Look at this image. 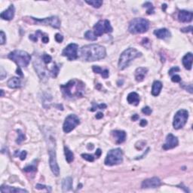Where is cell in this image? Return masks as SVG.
I'll return each instance as SVG.
<instances>
[{
    "instance_id": "1",
    "label": "cell",
    "mask_w": 193,
    "mask_h": 193,
    "mask_svg": "<svg viewBox=\"0 0 193 193\" xmlns=\"http://www.w3.org/2000/svg\"><path fill=\"white\" fill-rule=\"evenodd\" d=\"M106 55V48L100 44H87L80 50V57L85 61L91 62L102 60L105 58Z\"/></svg>"
},
{
    "instance_id": "2",
    "label": "cell",
    "mask_w": 193,
    "mask_h": 193,
    "mask_svg": "<svg viewBox=\"0 0 193 193\" xmlns=\"http://www.w3.org/2000/svg\"><path fill=\"white\" fill-rule=\"evenodd\" d=\"M63 95L68 99L81 98L84 96L85 84L79 79H71L67 84L60 85Z\"/></svg>"
},
{
    "instance_id": "3",
    "label": "cell",
    "mask_w": 193,
    "mask_h": 193,
    "mask_svg": "<svg viewBox=\"0 0 193 193\" xmlns=\"http://www.w3.org/2000/svg\"><path fill=\"white\" fill-rule=\"evenodd\" d=\"M142 56V53L134 48H127L121 54L118 60V69L120 70H125L129 66L134 59Z\"/></svg>"
},
{
    "instance_id": "4",
    "label": "cell",
    "mask_w": 193,
    "mask_h": 193,
    "mask_svg": "<svg viewBox=\"0 0 193 193\" xmlns=\"http://www.w3.org/2000/svg\"><path fill=\"white\" fill-rule=\"evenodd\" d=\"M10 60L14 61L17 65V67H27L29 65L31 60V56L24 51L15 50L8 55Z\"/></svg>"
},
{
    "instance_id": "5",
    "label": "cell",
    "mask_w": 193,
    "mask_h": 193,
    "mask_svg": "<svg viewBox=\"0 0 193 193\" xmlns=\"http://www.w3.org/2000/svg\"><path fill=\"white\" fill-rule=\"evenodd\" d=\"M149 28V22L146 19L137 17L131 21L128 27V30L132 34H140L147 32Z\"/></svg>"
},
{
    "instance_id": "6",
    "label": "cell",
    "mask_w": 193,
    "mask_h": 193,
    "mask_svg": "<svg viewBox=\"0 0 193 193\" xmlns=\"http://www.w3.org/2000/svg\"><path fill=\"white\" fill-rule=\"evenodd\" d=\"M123 161V152L119 148L113 149L107 153L104 163L107 166H114L120 164Z\"/></svg>"
},
{
    "instance_id": "7",
    "label": "cell",
    "mask_w": 193,
    "mask_h": 193,
    "mask_svg": "<svg viewBox=\"0 0 193 193\" xmlns=\"http://www.w3.org/2000/svg\"><path fill=\"white\" fill-rule=\"evenodd\" d=\"M48 155H49V164L51 171L56 176L60 174V168L57 161L56 150H55V140L51 145V142H48Z\"/></svg>"
},
{
    "instance_id": "8",
    "label": "cell",
    "mask_w": 193,
    "mask_h": 193,
    "mask_svg": "<svg viewBox=\"0 0 193 193\" xmlns=\"http://www.w3.org/2000/svg\"><path fill=\"white\" fill-rule=\"evenodd\" d=\"M189 118V112L186 109H179L175 114L174 121H173V126L176 130L181 129L184 127L187 122Z\"/></svg>"
},
{
    "instance_id": "9",
    "label": "cell",
    "mask_w": 193,
    "mask_h": 193,
    "mask_svg": "<svg viewBox=\"0 0 193 193\" xmlns=\"http://www.w3.org/2000/svg\"><path fill=\"white\" fill-rule=\"evenodd\" d=\"M113 29L110 22L108 20H101L94 26V33L96 36H101L105 33H112Z\"/></svg>"
},
{
    "instance_id": "10",
    "label": "cell",
    "mask_w": 193,
    "mask_h": 193,
    "mask_svg": "<svg viewBox=\"0 0 193 193\" xmlns=\"http://www.w3.org/2000/svg\"><path fill=\"white\" fill-rule=\"evenodd\" d=\"M80 124V119L76 115L71 114L65 118L63 125V130L65 133H68L75 128L77 125Z\"/></svg>"
},
{
    "instance_id": "11",
    "label": "cell",
    "mask_w": 193,
    "mask_h": 193,
    "mask_svg": "<svg viewBox=\"0 0 193 193\" xmlns=\"http://www.w3.org/2000/svg\"><path fill=\"white\" fill-rule=\"evenodd\" d=\"M29 18L33 21V23L36 24H43V25H49L51 27L56 29H58L60 27V21L58 17L57 16H52L50 17H46L43 19L35 18L33 17H30Z\"/></svg>"
},
{
    "instance_id": "12",
    "label": "cell",
    "mask_w": 193,
    "mask_h": 193,
    "mask_svg": "<svg viewBox=\"0 0 193 193\" xmlns=\"http://www.w3.org/2000/svg\"><path fill=\"white\" fill-rule=\"evenodd\" d=\"M78 49H79L78 44L75 43H71L63 50L62 55L66 57L70 61L76 60L78 58Z\"/></svg>"
},
{
    "instance_id": "13",
    "label": "cell",
    "mask_w": 193,
    "mask_h": 193,
    "mask_svg": "<svg viewBox=\"0 0 193 193\" xmlns=\"http://www.w3.org/2000/svg\"><path fill=\"white\" fill-rule=\"evenodd\" d=\"M161 185V181L157 176L149 178L143 180L141 185L143 189H150V188H157Z\"/></svg>"
},
{
    "instance_id": "14",
    "label": "cell",
    "mask_w": 193,
    "mask_h": 193,
    "mask_svg": "<svg viewBox=\"0 0 193 193\" xmlns=\"http://www.w3.org/2000/svg\"><path fill=\"white\" fill-rule=\"evenodd\" d=\"M178 144H179V140H178L177 137H175L172 133H169L166 137V142L163 145L162 148L164 150H168V149H174V148L176 147Z\"/></svg>"
},
{
    "instance_id": "15",
    "label": "cell",
    "mask_w": 193,
    "mask_h": 193,
    "mask_svg": "<svg viewBox=\"0 0 193 193\" xmlns=\"http://www.w3.org/2000/svg\"><path fill=\"white\" fill-rule=\"evenodd\" d=\"M192 12L182 10L178 14V20L182 23H189L192 21Z\"/></svg>"
},
{
    "instance_id": "16",
    "label": "cell",
    "mask_w": 193,
    "mask_h": 193,
    "mask_svg": "<svg viewBox=\"0 0 193 193\" xmlns=\"http://www.w3.org/2000/svg\"><path fill=\"white\" fill-rule=\"evenodd\" d=\"M14 13H15V9H14V5H10L9 9L2 11L0 14L1 18L6 21H11L14 18Z\"/></svg>"
},
{
    "instance_id": "17",
    "label": "cell",
    "mask_w": 193,
    "mask_h": 193,
    "mask_svg": "<svg viewBox=\"0 0 193 193\" xmlns=\"http://www.w3.org/2000/svg\"><path fill=\"white\" fill-rule=\"evenodd\" d=\"M148 72V69L145 67H139L135 71V79L138 82H142L145 79L146 75Z\"/></svg>"
},
{
    "instance_id": "18",
    "label": "cell",
    "mask_w": 193,
    "mask_h": 193,
    "mask_svg": "<svg viewBox=\"0 0 193 193\" xmlns=\"http://www.w3.org/2000/svg\"><path fill=\"white\" fill-rule=\"evenodd\" d=\"M154 35L157 38L160 39H168L171 36V32L166 28H161V29H156L154 31Z\"/></svg>"
},
{
    "instance_id": "19",
    "label": "cell",
    "mask_w": 193,
    "mask_h": 193,
    "mask_svg": "<svg viewBox=\"0 0 193 193\" xmlns=\"http://www.w3.org/2000/svg\"><path fill=\"white\" fill-rule=\"evenodd\" d=\"M117 144H121L126 140V133L124 131H114L112 132Z\"/></svg>"
},
{
    "instance_id": "20",
    "label": "cell",
    "mask_w": 193,
    "mask_h": 193,
    "mask_svg": "<svg viewBox=\"0 0 193 193\" xmlns=\"http://www.w3.org/2000/svg\"><path fill=\"white\" fill-rule=\"evenodd\" d=\"M140 96L136 92H131L127 97V100L128 103L133 105V106H138L140 103Z\"/></svg>"
},
{
    "instance_id": "21",
    "label": "cell",
    "mask_w": 193,
    "mask_h": 193,
    "mask_svg": "<svg viewBox=\"0 0 193 193\" xmlns=\"http://www.w3.org/2000/svg\"><path fill=\"white\" fill-rule=\"evenodd\" d=\"M192 59H193V56H192V54L191 52L187 53L183 57L182 62H183V66H184V67L186 69V70H190L192 69Z\"/></svg>"
},
{
    "instance_id": "22",
    "label": "cell",
    "mask_w": 193,
    "mask_h": 193,
    "mask_svg": "<svg viewBox=\"0 0 193 193\" xmlns=\"http://www.w3.org/2000/svg\"><path fill=\"white\" fill-rule=\"evenodd\" d=\"M1 192H9V193H17V192H28L26 189L20 188H15V187H11L9 186H5L2 185L1 186Z\"/></svg>"
},
{
    "instance_id": "23",
    "label": "cell",
    "mask_w": 193,
    "mask_h": 193,
    "mask_svg": "<svg viewBox=\"0 0 193 193\" xmlns=\"http://www.w3.org/2000/svg\"><path fill=\"white\" fill-rule=\"evenodd\" d=\"M72 189V179L71 176H67L62 181V189L63 192H68Z\"/></svg>"
},
{
    "instance_id": "24",
    "label": "cell",
    "mask_w": 193,
    "mask_h": 193,
    "mask_svg": "<svg viewBox=\"0 0 193 193\" xmlns=\"http://www.w3.org/2000/svg\"><path fill=\"white\" fill-rule=\"evenodd\" d=\"M162 83L160 81H155L152 84V94L155 97H157L160 94L161 89H162Z\"/></svg>"
},
{
    "instance_id": "25",
    "label": "cell",
    "mask_w": 193,
    "mask_h": 193,
    "mask_svg": "<svg viewBox=\"0 0 193 193\" xmlns=\"http://www.w3.org/2000/svg\"><path fill=\"white\" fill-rule=\"evenodd\" d=\"M7 85L10 88H21V82L19 78L12 77L8 81Z\"/></svg>"
},
{
    "instance_id": "26",
    "label": "cell",
    "mask_w": 193,
    "mask_h": 193,
    "mask_svg": "<svg viewBox=\"0 0 193 193\" xmlns=\"http://www.w3.org/2000/svg\"><path fill=\"white\" fill-rule=\"evenodd\" d=\"M92 70L95 73L100 74L103 79H107L108 77H109V71L107 70V69L102 70V68H100V67H98V66H93Z\"/></svg>"
},
{
    "instance_id": "27",
    "label": "cell",
    "mask_w": 193,
    "mask_h": 193,
    "mask_svg": "<svg viewBox=\"0 0 193 193\" xmlns=\"http://www.w3.org/2000/svg\"><path fill=\"white\" fill-rule=\"evenodd\" d=\"M64 154H65V157H66V161H67V163L70 164L71 162H72L74 161V154L72 151L69 149L68 147H67L65 146H64Z\"/></svg>"
},
{
    "instance_id": "28",
    "label": "cell",
    "mask_w": 193,
    "mask_h": 193,
    "mask_svg": "<svg viewBox=\"0 0 193 193\" xmlns=\"http://www.w3.org/2000/svg\"><path fill=\"white\" fill-rule=\"evenodd\" d=\"M85 2L88 5H91L95 9H99L103 5L102 0H91V1H85Z\"/></svg>"
},
{
    "instance_id": "29",
    "label": "cell",
    "mask_w": 193,
    "mask_h": 193,
    "mask_svg": "<svg viewBox=\"0 0 193 193\" xmlns=\"http://www.w3.org/2000/svg\"><path fill=\"white\" fill-rule=\"evenodd\" d=\"M143 7L147 8V14H154V6L153 5H152V3H151L150 2H146L143 5Z\"/></svg>"
},
{
    "instance_id": "30",
    "label": "cell",
    "mask_w": 193,
    "mask_h": 193,
    "mask_svg": "<svg viewBox=\"0 0 193 193\" xmlns=\"http://www.w3.org/2000/svg\"><path fill=\"white\" fill-rule=\"evenodd\" d=\"M58 72H59L58 66L55 63H54L53 66H52L51 69L50 70V74H51V75L53 77V78H56V77L57 76V75H58Z\"/></svg>"
},
{
    "instance_id": "31",
    "label": "cell",
    "mask_w": 193,
    "mask_h": 193,
    "mask_svg": "<svg viewBox=\"0 0 193 193\" xmlns=\"http://www.w3.org/2000/svg\"><path fill=\"white\" fill-rule=\"evenodd\" d=\"M85 38L86 39L89 40V41H96L97 40V36L94 35L92 31L88 30L85 33Z\"/></svg>"
},
{
    "instance_id": "32",
    "label": "cell",
    "mask_w": 193,
    "mask_h": 193,
    "mask_svg": "<svg viewBox=\"0 0 193 193\" xmlns=\"http://www.w3.org/2000/svg\"><path fill=\"white\" fill-rule=\"evenodd\" d=\"M107 107L105 103H101V104H97L95 103H93V106L91 108V109H89V110L91 112H94L96 111L97 109H105Z\"/></svg>"
},
{
    "instance_id": "33",
    "label": "cell",
    "mask_w": 193,
    "mask_h": 193,
    "mask_svg": "<svg viewBox=\"0 0 193 193\" xmlns=\"http://www.w3.org/2000/svg\"><path fill=\"white\" fill-rule=\"evenodd\" d=\"M24 171L27 173H35L37 171V168L35 164H32L30 165H28L24 168Z\"/></svg>"
},
{
    "instance_id": "34",
    "label": "cell",
    "mask_w": 193,
    "mask_h": 193,
    "mask_svg": "<svg viewBox=\"0 0 193 193\" xmlns=\"http://www.w3.org/2000/svg\"><path fill=\"white\" fill-rule=\"evenodd\" d=\"M17 134H18V137H17V140H16V143H17V144H21V143L25 140V135L21 131V130H17Z\"/></svg>"
},
{
    "instance_id": "35",
    "label": "cell",
    "mask_w": 193,
    "mask_h": 193,
    "mask_svg": "<svg viewBox=\"0 0 193 193\" xmlns=\"http://www.w3.org/2000/svg\"><path fill=\"white\" fill-rule=\"evenodd\" d=\"M42 62L44 64H48V63H50L52 61V57L49 55H47V54L44 53L42 56Z\"/></svg>"
},
{
    "instance_id": "36",
    "label": "cell",
    "mask_w": 193,
    "mask_h": 193,
    "mask_svg": "<svg viewBox=\"0 0 193 193\" xmlns=\"http://www.w3.org/2000/svg\"><path fill=\"white\" fill-rule=\"evenodd\" d=\"M82 159H84L85 160L90 161V162H93L95 159V157H94V156L91 155V154H82Z\"/></svg>"
},
{
    "instance_id": "37",
    "label": "cell",
    "mask_w": 193,
    "mask_h": 193,
    "mask_svg": "<svg viewBox=\"0 0 193 193\" xmlns=\"http://www.w3.org/2000/svg\"><path fill=\"white\" fill-rule=\"evenodd\" d=\"M41 33H42L41 31L38 30L35 35H29V39H31L32 41L36 42L38 41V37H39V35H40Z\"/></svg>"
},
{
    "instance_id": "38",
    "label": "cell",
    "mask_w": 193,
    "mask_h": 193,
    "mask_svg": "<svg viewBox=\"0 0 193 193\" xmlns=\"http://www.w3.org/2000/svg\"><path fill=\"white\" fill-rule=\"evenodd\" d=\"M36 189H46L48 192L51 191V189L50 186H44V185H42V184L36 185Z\"/></svg>"
},
{
    "instance_id": "39",
    "label": "cell",
    "mask_w": 193,
    "mask_h": 193,
    "mask_svg": "<svg viewBox=\"0 0 193 193\" xmlns=\"http://www.w3.org/2000/svg\"><path fill=\"white\" fill-rule=\"evenodd\" d=\"M19 155V157H20V159H21V160H24V159H26V157H27V152L26 151H22L21 152H19L18 150L16 151L15 152V155Z\"/></svg>"
},
{
    "instance_id": "40",
    "label": "cell",
    "mask_w": 193,
    "mask_h": 193,
    "mask_svg": "<svg viewBox=\"0 0 193 193\" xmlns=\"http://www.w3.org/2000/svg\"><path fill=\"white\" fill-rule=\"evenodd\" d=\"M152 109H151L150 107H149V106H145V107H143L142 109V113H143V114L147 115V116H149V115L152 113Z\"/></svg>"
},
{
    "instance_id": "41",
    "label": "cell",
    "mask_w": 193,
    "mask_h": 193,
    "mask_svg": "<svg viewBox=\"0 0 193 193\" xmlns=\"http://www.w3.org/2000/svg\"><path fill=\"white\" fill-rule=\"evenodd\" d=\"M180 86H181L182 88H183L186 89V90H187L190 94H192V84L188 85H186L185 84H182L180 85Z\"/></svg>"
},
{
    "instance_id": "42",
    "label": "cell",
    "mask_w": 193,
    "mask_h": 193,
    "mask_svg": "<svg viewBox=\"0 0 193 193\" xmlns=\"http://www.w3.org/2000/svg\"><path fill=\"white\" fill-rule=\"evenodd\" d=\"M171 81L173 82H175V83H177V82H181V77L179 76V75H173L172 78H171Z\"/></svg>"
},
{
    "instance_id": "43",
    "label": "cell",
    "mask_w": 193,
    "mask_h": 193,
    "mask_svg": "<svg viewBox=\"0 0 193 193\" xmlns=\"http://www.w3.org/2000/svg\"><path fill=\"white\" fill-rule=\"evenodd\" d=\"M55 40L59 43L62 42L63 40V36H62L61 34H60V33H57V34L55 35Z\"/></svg>"
},
{
    "instance_id": "44",
    "label": "cell",
    "mask_w": 193,
    "mask_h": 193,
    "mask_svg": "<svg viewBox=\"0 0 193 193\" xmlns=\"http://www.w3.org/2000/svg\"><path fill=\"white\" fill-rule=\"evenodd\" d=\"M180 30L183 33H191L192 31V26H189V27H184L182 28Z\"/></svg>"
},
{
    "instance_id": "45",
    "label": "cell",
    "mask_w": 193,
    "mask_h": 193,
    "mask_svg": "<svg viewBox=\"0 0 193 193\" xmlns=\"http://www.w3.org/2000/svg\"><path fill=\"white\" fill-rule=\"evenodd\" d=\"M6 42V36L3 31L1 30V44H4Z\"/></svg>"
},
{
    "instance_id": "46",
    "label": "cell",
    "mask_w": 193,
    "mask_h": 193,
    "mask_svg": "<svg viewBox=\"0 0 193 193\" xmlns=\"http://www.w3.org/2000/svg\"><path fill=\"white\" fill-rule=\"evenodd\" d=\"M179 70H179V68L178 67H174L169 70V72H168V73H169V75H172L173 73H174V72H179Z\"/></svg>"
},
{
    "instance_id": "47",
    "label": "cell",
    "mask_w": 193,
    "mask_h": 193,
    "mask_svg": "<svg viewBox=\"0 0 193 193\" xmlns=\"http://www.w3.org/2000/svg\"><path fill=\"white\" fill-rule=\"evenodd\" d=\"M42 42L48 43V41H49V38H48V36H44L42 37Z\"/></svg>"
},
{
    "instance_id": "48",
    "label": "cell",
    "mask_w": 193,
    "mask_h": 193,
    "mask_svg": "<svg viewBox=\"0 0 193 193\" xmlns=\"http://www.w3.org/2000/svg\"><path fill=\"white\" fill-rule=\"evenodd\" d=\"M147 124H148V122H147V121L146 119L141 120L140 122V125L141 127H145L146 125H147Z\"/></svg>"
},
{
    "instance_id": "49",
    "label": "cell",
    "mask_w": 193,
    "mask_h": 193,
    "mask_svg": "<svg viewBox=\"0 0 193 193\" xmlns=\"http://www.w3.org/2000/svg\"><path fill=\"white\" fill-rule=\"evenodd\" d=\"M101 154H102V151H101L100 149H98L97 151L95 152V156H97V158H99L100 156H101Z\"/></svg>"
},
{
    "instance_id": "50",
    "label": "cell",
    "mask_w": 193,
    "mask_h": 193,
    "mask_svg": "<svg viewBox=\"0 0 193 193\" xmlns=\"http://www.w3.org/2000/svg\"><path fill=\"white\" fill-rule=\"evenodd\" d=\"M103 117V114L102 113H98V114L96 115V118H97V119H100Z\"/></svg>"
},
{
    "instance_id": "51",
    "label": "cell",
    "mask_w": 193,
    "mask_h": 193,
    "mask_svg": "<svg viewBox=\"0 0 193 193\" xmlns=\"http://www.w3.org/2000/svg\"><path fill=\"white\" fill-rule=\"evenodd\" d=\"M16 72H17V75H19L20 76H23V73H22V71H21V67H17V71H16Z\"/></svg>"
},
{
    "instance_id": "52",
    "label": "cell",
    "mask_w": 193,
    "mask_h": 193,
    "mask_svg": "<svg viewBox=\"0 0 193 193\" xmlns=\"http://www.w3.org/2000/svg\"><path fill=\"white\" fill-rule=\"evenodd\" d=\"M139 118H140V117H139L138 115L135 114V115H133V116L131 117V119L133 120V121H137V120L139 119Z\"/></svg>"
},
{
    "instance_id": "53",
    "label": "cell",
    "mask_w": 193,
    "mask_h": 193,
    "mask_svg": "<svg viewBox=\"0 0 193 193\" xmlns=\"http://www.w3.org/2000/svg\"><path fill=\"white\" fill-rule=\"evenodd\" d=\"M166 8H167V5H166V4H164V5H162V9H163V10L165 11Z\"/></svg>"
},
{
    "instance_id": "54",
    "label": "cell",
    "mask_w": 193,
    "mask_h": 193,
    "mask_svg": "<svg viewBox=\"0 0 193 193\" xmlns=\"http://www.w3.org/2000/svg\"><path fill=\"white\" fill-rule=\"evenodd\" d=\"M1 93H2V94H1V97H3V96H4V91H3V90H1Z\"/></svg>"
}]
</instances>
